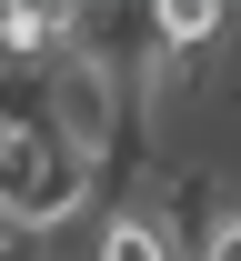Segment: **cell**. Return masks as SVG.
Here are the masks:
<instances>
[{
	"label": "cell",
	"mask_w": 241,
	"mask_h": 261,
	"mask_svg": "<svg viewBox=\"0 0 241 261\" xmlns=\"http://www.w3.org/2000/svg\"><path fill=\"white\" fill-rule=\"evenodd\" d=\"M101 211V181L91 161H70L61 141L31 121V100L0 91V221L31 231V241H70V231Z\"/></svg>",
	"instance_id": "6da1fadb"
},
{
	"label": "cell",
	"mask_w": 241,
	"mask_h": 261,
	"mask_svg": "<svg viewBox=\"0 0 241 261\" xmlns=\"http://www.w3.org/2000/svg\"><path fill=\"white\" fill-rule=\"evenodd\" d=\"M191 261H241V201H221V221L191 241Z\"/></svg>",
	"instance_id": "7a4b0ae2"
}]
</instances>
